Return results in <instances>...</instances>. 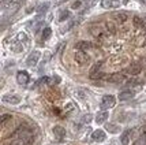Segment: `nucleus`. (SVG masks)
<instances>
[{"label": "nucleus", "mask_w": 146, "mask_h": 145, "mask_svg": "<svg viewBox=\"0 0 146 145\" xmlns=\"http://www.w3.org/2000/svg\"><path fill=\"white\" fill-rule=\"evenodd\" d=\"M11 1H13V0H3V1H1V8H3V10H6Z\"/></svg>", "instance_id": "nucleus-26"}, {"label": "nucleus", "mask_w": 146, "mask_h": 145, "mask_svg": "<svg viewBox=\"0 0 146 145\" xmlns=\"http://www.w3.org/2000/svg\"><path fill=\"white\" fill-rule=\"evenodd\" d=\"M141 71H142V66H141V63H138V62L131 63V66L128 67V73H130L131 76H138Z\"/></svg>", "instance_id": "nucleus-11"}, {"label": "nucleus", "mask_w": 146, "mask_h": 145, "mask_svg": "<svg viewBox=\"0 0 146 145\" xmlns=\"http://www.w3.org/2000/svg\"><path fill=\"white\" fill-rule=\"evenodd\" d=\"M131 136H133V130H130V129L124 130V132L121 133V136H120V142L123 145H128L130 144V138H131Z\"/></svg>", "instance_id": "nucleus-9"}, {"label": "nucleus", "mask_w": 146, "mask_h": 145, "mask_svg": "<svg viewBox=\"0 0 146 145\" xmlns=\"http://www.w3.org/2000/svg\"><path fill=\"white\" fill-rule=\"evenodd\" d=\"M3 101L7 103V104L15 106V104H19V103H21V97H19L18 95H4L3 96Z\"/></svg>", "instance_id": "nucleus-5"}, {"label": "nucleus", "mask_w": 146, "mask_h": 145, "mask_svg": "<svg viewBox=\"0 0 146 145\" xmlns=\"http://www.w3.org/2000/svg\"><path fill=\"white\" fill-rule=\"evenodd\" d=\"M70 18V11H62L60 13V15H59V21H66V19Z\"/></svg>", "instance_id": "nucleus-20"}, {"label": "nucleus", "mask_w": 146, "mask_h": 145, "mask_svg": "<svg viewBox=\"0 0 146 145\" xmlns=\"http://www.w3.org/2000/svg\"><path fill=\"white\" fill-rule=\"evenodd\" d=\"M53 134H55V137H57L59 140H62L66 136V129L62 126H55L53 127Z\"/></svg>", "instance_id": "nucleus-14"}, {"label": "nucleus", "mask_w": 146, "mask_h": 145, "mask_svg": "<svg viewBox=\"0 0 146 145\" xmlns=\"http://www.w3.org/2000/svg\"><path fill=\"white\" fill-rule=\"evenodd\" d=\"M83 122H85V123H86V122H88V123H89L90 120H92V115H90V114H88V115H85V116H83Z\"/></svg>", "instance_id": "nucleus-27"}, {"label": "nucleus", "mask_w": 146, "mask_h": 145, "mask_svg": "<svg viewBox=\"0 0 146 145\" xmlns=\"http://www.w3.org/2000/svg\"><path fill=\"white\" fill-rule=\"evenodd\" d=\"M139 29H142L143 32H146V19H143V22H142V25H141Z\"/></svg>", "instance_id": "nucleus-28"}, {"label": "nucleus", "mask_w": 146, "mask_h": 145, "mask_svg": "<svg viewBox=\"0 0 146 145\" xmlns=\"http://www.w3.org/2000/svg\"><path fill=\"white\" fill-rule=\"evenodd\" d=\"M107 26H108V29H111V32L115 33V27H113V25H112V23H108Z\"/></svg>", "instance_id": "nucleus-29"}, {"label": "nucleus", "mask_w": 146, "mask_h": 145, "mask_svg": "<svg viewBox=\"0 0 146 145\" xmlns=\"http://www.w3.org/2000/svg\"><path fill=\"white\" fill-rule=\"evenodd\" d=\"M90 33H92L96 38H102L105 36V29H102L101 26H92V27H90Z\"/></svg>", "instance_id": "nucleus-6"}, {"label": "nucleus", "mask_w": 146, "mask_h": 145, "mask_svg": "<svg viewBox=\"0 0 146 145\" xmlns=\"http://www.w3.org/2000/svg\"><path fill=\"white\" fill-rule=\"evenodd\" d=\"M92 47H93V45L90 44L89 41H79V43H76L75 44V49L85 52V51H89Z\"/></svg>", "instance_id": "nucleus-13"}, {"label": "nucleus", "mask_w": 146, "mask_h": 145, "mask_svg": "<svg viewBox=\"0 0 146 145\" xmlns=\"http://www.w3.org/2000/svg\"><path fill=\"white\" fill-rule=\"evenodd\" d=\"M74 59H75L76 63L79 64H85L86 62H89V56L86 55V52H82V51H76L75 55H74Z\"/></svg>", "instance_id": "nucleus-3"}, {"label": "nucleus", "mask_w": 146, "mask_h": 145, "mask_svg": "<svg viewBox=\"0 0 146 145\" xmlns=\"http://www.w3.org/2000/svg\"><path fill=\"white\" fill-rule=\"evenodd\" d=\"M11 119V115H8V114H4V115H1V119H0V123L4 126L6 125V122L7 120H10Z\"/></svg>", "instance_id": "nucleus-24"}, {"label": "nucleus", "mask_w": 146, "mask_h": 145, "mask_svg": "<svg viewBox=\"0 0 146 145\" xmlns=\"http://www.w3.org/2000/svg\"><path fill=\"white\" fill-rule=\"evenodd\" d=\"M115 17H116V21H117V22H120V23H124V22L128 19V15L126 13H117Z\"/></svg>", "instance_id": "nucleus-16"}, {"label": "nucleus", "mask_w": 146, "mask_h": 145, "mask_svg": "<svg viewBox=\"0 0 146 145\" xmlns=\"http://www.w3.org/2000/svg\"><path fill=\"white\" fill-rule=\"evenodd\" d=\"M133 145H146V140L143 138V137H139V138L137 140Z\"/></svg>", "instance_id": "nucleus-25"}, {"label": "nucleus", "mask_w": 146, "mask_h": 145, "mask_svg": "<svg viewBox=\"0 0 146 145\" xmlns=\"http://www.w3.org/2000/svg\"><path fill=\"white\" fill-rule=\"evenodd\" d=\"M139 1H142V3H146V0H139Z\"/></svg>", "instance_id": "nucleus-30"}, {"label": "nucleus", "mask_w": 146, "mask_h": 145, "mask_svg": "<svg viewBox=\"0 0 146 145\" xmlns=\"http://www.w3.org/2000/svg\"><path fill=\"white\" fill-rule=\"evenodd\" d=\"M105 138H107V134H105V132L104 130H94L93 132V134H92V140L93 141H96V142H102V141H105Z\"/></svg>", "instance_id": "nucleus-4"}, {"label": "nucleus", "mask_w": 146, "mask_h": 145, "mask_svg": "<svg viewBox=\"0 0 146 145\" xmlns=\"http://www.w3.org/2000/svg\"><path fill=\"white\" fill-rule=\"evenodd\" d=\"M40 56H41V53H40L38 51H33L32 53L27 56V59H26V64H27L29 67L36 66V64L38 63V60H40Z\"/></svg>", "instance_id": "nucleus-2"}, {"label": "nucleus", "mask_w": 146, "mask_h": 145, "mask_svg": "<svg viewBox=\"0 0 146 145\" xmlns=\"http://www.w3.org/2000/svg\"><path fill=\"white\" fill-rule=\"evenodd\" d=\"M142 22H143V18H141V17H134V25L137 26L138 29L141 27V25H142Z\"/></svg>", "instance_id": "nucleus-22"}, {"label": "nucleus", "mask_w": 146, "mask_h": 145, "mask_svg": "<svg viewBox=\"0 0 146 145\" xmlns=\"http://www.w3.org/2000/svg\"><path fill=\"white\" fill-rule=\"evenodd\" d=\"M143 45H146V41H145V43H143Z\"/></svg>", "instance_id": "nucleus-31"}, {"label": "nucleus", "mask_w": 146, "mask_h": 145, "mask_svg": "<svg viewBox=\"0 0 146 145\" xmlns=\"http://www.w3.org/2000/svg\"><path fill=\"white\" fill-rule=\"evenodd\" d=\"M105 129H107L109 133H119V130H120V129L116 126V125H113V123H107Z\"/></svg>", "instance_id": "nucleus-17"}, {"label": "nucleus", "mask_w": 146, "mask_h": 145, "mask_svg": "<svg viewBox=\"0 0 146 145\" xmlns=\"http://www.w3.org/2000/svg\"><path fill=\"white\" fill-rule=\"evenodd\" d=\"M115 103H116V99H115L113 96L112 95H105L104 97H102L100 107H101L102 111H105V110H109V108L113 107Z\"/></svg>", "instance_id": "nucleus-1"}, {"label": "nucleus", "mask_w": 146, "mask_h": 145, "mask_svg": "<svg viewBox=\"0 0 146 145\" xmlns=\"http://www.w3.org/2000/svg\"><path fill=\"white\" fill-rule=\"evenodd\" d=\"M82 3H83V0H76V1H74V3H72L71 8H72V10H79V8H81V6H82Z\"/></svg>", "instance_id": "nucleus-23"}, {"label": "nucleus", "mask_w": 146, "mask_h": 145, "mask_svg": "<svg viewBox=\"0 0 146 145\" xmlns=\"http://www.w3.org/2000/svg\"><path fill=\"white\" fill-rule=\"evenodd\" d=\"M124 80H126V77H124V74H121V73H113L112 76L108 77V81L113 82V84H121Z\"/></svg>", "instance_id": "nucleus-7"}, {"label": "nucleus", "mask_w": 146, "mask_h": 145, "mask_svg": "<svg viewBox=\"0 0 146 145\" xmlns=\"http://www.w3.org/2000/svg\"><path fill=\"white\" fill-rule=\"evenodd\" d=\"M101 4L104 8H117L120 7V0H102Z\"/></svg>", "instance_id": "nucleus-10"}, {"label": "nucleus", "mask_w": 146, "mask_h": 145, "mask_svg": "<svg viewBox=\"0 0 146 145\" xmlns=\"http://www.w3.org/2000/svg\"><path fill=\"white\" fill-rule=\"evenodd\" d=\"M51 34H52L51 27H45L44 30H42V40H48V38L51 37Z\"/></svg>", "instance_id": "nucleus-19"}, {"label": "nucleus", "mask_w": 146, "mask_h": 145, "mask_svg": "<svg viewBox=\"0 0 146 145\" xmlns=\"http://www.w3.org/2000/svg\"><path fill=\"white\" fill-rule=\"evenodd\" d=\"M48 7H49V4H48V3H42V4H40V6H38L37 11L40 14H42V13H45V11L48 10Z\"/></svg>", "instance_id": "nucleus-21"}, {"label": "nucleus", "mask_w": 146, "mask_h": 145, "mask_svg": "<svg viewBox=\"0 0 146 145\" xmlns=\"http://www.w3.org/2000/svg\"><path fill=\"white\" fill-rule=\"evenodd\" d=\"M13 51L14 52H22L23 51V45L21 41H17V43H14L13 44Z\"/></svg>", "instance_id": "nucleus-18"}, {"label": "nucleus", "mask_w": 146, "mask_h": 145, "mask_svg": "<svg viewBox=\"0 0 146 145\" xmlns=\"http://www.w3.org/2000/svg\"><path fill=\"white\" fill-rule=\"evenodd\" d=\"M107 118H108V112L100 111V112H97V115H96V122L97 123H104L107 120Z\"/></svg>", "instance_id": "nucleus-15"}, {"label": "nucleus", "mask_w": 146, "mask_h": 145, "mask_svg": "<svg viewBox=\"0 0 146 145\" xmlns=\"http://www.w3.org/2000/svg\"><path fill=\"white\" fill-rule=\"evenodd\" d=\"M29 80H30V77H29V74L26 71H19L18 74H17V81L21 85H26L29 82Z\"/></svg>", "instance_id": "nucleus-8"}, {"label": "nucleus", "mask_w": 146, "mask_h": 145, "mask_svg": "<svg viewBox=\"0 0 146 145\" xmlns=\"http://www.w3.org/2000/svg\"><path fill=\"white\" fill-rule=\"evenodd\" d=\"M134 96H135V92L134 90H123L119 95V100L120 101H126V100H131Z\"/></svg>", "instance_id": "nucleus-12"}]
</instances>
